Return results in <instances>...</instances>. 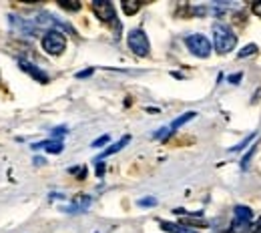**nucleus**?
<instances>
[{
	"label": "nucleus",
	"instance_id": "18",
	"mask_svg": "<svg viewBox=\"0 0 261 233\" xmlns=\"http://www.w3.org/2000/svg\"><path fill=\"white\" fill-rule=\"evenodd\" d=\"M66 133H68V131H66V127H57V129H53L50 137H53L55 141H59V139H61V137H65Z\"/></svg>",
	"mask_w": 261,
	"mask_h": 233
},
{
	"label": "nucleus",
	"instance_id": "14",
	"mask_svg": "<svg viewBox=\"0 0 261 233\" xmlns=\"http://www.w3.org/2000/svg\"><path fill=\"white\" fill-rule=\"evenodd\" d=\"M123 12L127 14V16H133L139 8H141V2H137V0H123Z\"/></svg>",
	"mask_w": 261,
	"mask_h": 233
},
{
	"label": "nucleus",
	"instance_id": "10",
	"mask_svg": "<svg viewBox=\"0 0 261 233\" xmlns=\"http://www.w3.org/2000/svg\"><path fill=\"white\" fill-rule=\"evenodd\" d=\"M18 67L22 68L24 72H29L34 81H38V83H42V85H44V83H48V74H46V72H42L38 67L31 65L29 61H18Z\"/></svg>",
	"mask_w": 261,
	"mask_h": 233
},
{
	"label": "nucleus",
	"instance_id": "11",
	"mask_svg": "<svg viewBox=\"0 0 261 233\" xmlns=\"http://www.w3.org/2000/svg\"><path fill=\"white\" fill-rule=\"evenodd\" d=\"M129 141H130V137H129V135H125L121 141H117L115 145H111L109 149H105V151H102V155H100V159H105V157H109V155H115V153H119V151H121L125 145H129Z\"/></svg>",
	"mask_w": 261,
	"mask_h": 233
},
{
	"label": "nucleus",
	"instance_id": "12",
	"mask_svg": "<svg viewBox=\"0 0 261 233\" xmlns=\"http://www.w3.org/2000/svg\"><path fill=\"white\" fill-rule=\"evenodd\" d=\"M161 229L169 233H197L185 225H179V223H169V221H161Z\"/></svg>",
	"mask_w": 261,
	"mask_h": 233
},
{
	"label": "nucleus",
	"instance_id": "22",
	"mask_svg": "<svg viewBox=\"0 0 261 233\" xmlns=\"http://www.w3.org/2000/svg\"><path fill=\"white\" fill-rule=\"evenodd\" d=\"M239 81H241V72H237V74H231V76H229V83H233V85H237Z\"/></svg>",
	"mask_w": 261,
	"mask_h": 233
},
{
	"label": "nucleus",
	"instance_id": "8",
	"mask_svg": "<svg viewBox=\"0 0 261 233\" xmlns=\"http://www.w3.org/2000/svg\"><path fill=\"white\" fill-rule=\"evenodd\" d=\"M34 151H46V153H53V155H59V153H63V149H65V145H63V141H55V139H48V141H40V143H34L33 145Z\"/></svg>",
	"mask_w": 261,
	"mask_h": 233
},
{
	"label": "nucleus",
	"instance_id": "3",
	"mask_svg": "<svg viewBox=\"0 0 261 233\" xmlns=\"http://www.w3.org/2000/svg\"><path fill=\"white\" fill-rule=\"evenodd\" d=\"M42 48L53 55V57H59L63 55L66 48V38L63 36V33L59 31H46V34L42 36Z\"/></svg>",
	"mask_w": 261,
	"mask_h": 233
},
{
	"label": "nucleus",
	"instance_id": "4",
	"mask_svg": "<svg viewBox=\"0 0 261 233\" xmlns=\"http://www.w3.org/2000/svg\"><path fill=\"white\" fill-rule=\"evenodd\" d=\"M127 42H129V48L137 57H147L149 50H151L149 38H147V34L143 33L141 29H133L129 36H127Z\"/></svg>",
	"mask_w": 261,
	"mask_h": 233
},
{
	"label": "nucleus",
	"instance_id": "2",
	"mask_svg": "<svg viewBox=\"0 0 261 233\" xmlns=\"http://www.w3.org/2000/svg\"><path fill=\"white\" fill-rule=\"evenodd\" d=\"M251 221H253V211L249 207H245V205H237L235 213H233V223H231L229 233H245L247 227H251Z\"/></svg>",
	"mask_w": 261,
	"mask_h": 233
},
{
	"label": "nucleus",
	"instance_id": "5",
	"mask_svg": "<svg viewBox=\"0 0 261 233\" xmlns=\"http://www.w3.org/2000/svg\"><path fill=\"white\" fill-rule=\"evenodd\" d=\"M185 44H187V48L199 57V59H207L209 55H211V42L207 40V36H203V34H189L187 38H185Z\"/></svg>",
	"mask_w": 261,
	"mask_h": 233
},
{
	"label": "nucleus",
	"instance_id": "17",
	"mask_svg": "<svg viewBox=\"0 0 261 233\" xmlns=\"http://www.w3.org/2000/svg\"><path fill=\"white\" fill-rule=\"evenodd\" d=\"M255 50H257V46H255V44H247L243 50H239V53H237V57H239V59H245V57L255 55Z\"/></svg>",
	"mask_w": 261,
	"mask_h": 233
},
{
	"label": "nucleus",
	"instance_id": "16",
	"mask_svg": "<svg viewBox=\"0 0 261 233\" xmlns=\"http://www.w3.org/2000/svg\"><path fill=\"white\" fill-rule=\"evenodd\" d=\"M255 137H257V133L249 135V137H247V139H245L243 143H239V145H235V147H231V153H239V151H243V149H245V147H247V145H249V143H251V141H253Z\"/></svg>",
	"mask_w": 261,
	"mask_h": 233
},
{
	"label": "nucleus",
	"instance_id": "23",
	"mask_svg": "<svg viewBox=\"0 0 261 233\" xmlns=\"http://www.w3.org/2000/svg\"><path fill=\"white\" fill-rule=\"evenodd\" d=\"M102 173H105V165H100V163H98V167H97V175L100 177Z\"/></svg>",
	"mask_w": 261,
	"mask_h": 233
},
{
	"label": "nucleus",
	"instance_id": "20",
	"mask_svg": "<svg viewBox=\"0 0 261 233\" xmlns=\"http://www.w3.org/2000/svg\"><path fill=\"white\" fill-rule=\"evenodd\" d=\"M139 205H143V207H145V205H157V199H155V197H147V199L139 201Z\"/></svg>",
	"mask_w": 261,
	"mask_h": 233
},
{
	"label": "nucleus",
	"instance_id": "6",
	"mask_svg": "<svg viewBox=\"0 0 261 233\" xmlns=\"http://www.w3.org/2000/svg\"><path fill=\"white\" fill-rule=\"evenodd\" d=\"M93 10L102 22H109V24H115V6L111 2H105V0H95L93 2Z\"/></svg>",
	"mask_w": 261,
	"mask_h": 233
},
{
	"label": "nucleus",
	"instance_id": "7",
	"mask_svg": "<svg viewBox=\"0 0 261 233\" xmlns=\"http://www.w3.org/2000/svg\"><path fill=\"white\" fill-rule=\"evenodd\" d=\"M8 22H10V27H12L16 33L24 34V36H34L36 31H38L34 22L24 20V18H18V16H14V14H10V16H8Z\"/></svg>",
	"mask_w": 261,
	"mask_h": 233
},
{
	"label": "nucleus",
	"instance_id": "13",
	"mask_svg": "<svg viewBox=\"0 0 261 233\" xmlns=\"http://www.w3.org/2000/svg\"><path fill=\"white\" fill-rule=\"evenodd\" d=\"M195 115H197V113H193V111H191V113H185V115H181L179 119H175V121L171 123V131H177L179 127H183L185 123H189L191 119H195Z\"/></svg>",
	"mask_w": 261,
	"mask_h": 233
},
{
	"label": "nucleus",
	"instance_id": "15",
	"mask_svg": "<svg viewBox=\"0 0 261 233\" xmlns=\"http://www.w3.org/2000/svg\"><path fill=\"white\" fill-rule=\"evenodd\" d=\"M59 6L65 8V10H79L81 8V2H74V0H59Z\"/></svg>",
	"mask_w": 261,
	"mask_h": 233
},
{
	"label": "nucleus",
	"instance_id": "9",
	"mask_svg": "<svg viewBox=\"0 0 261 233\" xmlns=\"http://www.w3.org/2000/svg\"><path fill=\"white\" fill-rule=\"evenodd\" d=\"M89 205H91V197L89 195H85V193H79L72 203L66 207L65 211L66 213H83V211H87L89 209Z\"/></svg>",
	"mask_w": 261,
	"mask_h": 233
},
{
	"label": "nucleus",
	"instance_id": "19",
	"mask_svg": "<svg viewBox=\"0 0 261 233\" xmlns=\"http://www.w3.org/2000/svg\"><path fill=\"white\" fill-rule=\"evenodd\" d=\"M107 143H109V135H102V137H98L97 141L93 143V147H95V149H98L100 145H107Z\"/></svg>",
	"mask_w": 261,
	"mask_h": 233
},
{
	"label": "nucleus",
	"instance_id": "1",
	"mask_svg": "<svg viewBox=\"0 0 261 233\" xmlns=\"http://www.w3.org/2000/svg\"><path fill=\"white\" fill-rule=\"evenodd\" d=\"M213 42H215V50L219 55H227L229 50L235 48L237 36L231 33L225 24H215L213 27Z\"/></svg>",
	"mask_w": 261,
	"mask_h": 233
},
{
	"label": "nucleus",
	"instance_id": "21",
	"mask_svg": "<svg viewBox=\"0 0 261 233\" xmlns=\"http://www.w3.org/2000/svg\"><path fill=\"white\" fill-rule=\"evenodd\" d=\"M91 74H93V68H87V70L76 72V79H85V76H91Z\"/></svg>",
	"mask_w": 261,
	"mask_h": 233
}]
</instances>
